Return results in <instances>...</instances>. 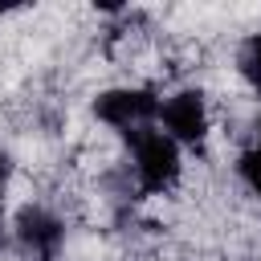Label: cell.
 <instances>
[{"label":"cell","instance_id":"6da1fadb","mask_svg":"<svg viewBox=\"0 0 261 261\" xmlns=\"http://www.w3.org/2000/svg\"><path fill=\"white\" fill-rule=\"evenodd\" d=\"M130 143H135V159H139V179L147 192H163L175 175H179V151H175V139H167L163 130H130Z\"/></svg>","mask_w":261,"mask_h":261},{"label":"cell","instance_id":"7a4b0ae2","mask_svg":"<svg viewBox=\"0 0 261 261\" xmlns=\"http://www.w3.org/2000/svg\"><path fill=\"white\" fill-rule=\"evenodd\" d=\"M155 110H159V102L151 90H106L94 102V114L122 130H143L155 118Z\"/></svg>","mask_w":261,"mask_h":261},{"label":"cell","instance_id":"3957f363","mask_svg":"<svg viewBox=\"0 0 261 261\" xmlns=\"http://www.w3.org/2000/svg\"><path fill=\"white\" fill-rule=\"evenodd\" d=\"M163 126H167V139H184V143H196L204 130H208V114H204V98L196 90H184L175 98L163 102Z\"/></svg>","mask_w":261,"mask_h":261},{"label":"cell","instance_id":"277c9868","mask_svg":"<svg viewBox=\"0 0 261 261\" xmlns=\"http://www.w3.org/2000/svg\"><path fill=\"white\" fill-rule=\"evenodd\" d=\"M16 232H20V241L37 253V257H53L57 253V245H61V220L57 216H49L45 208H24L20 212V220H16Z\"/></svg>","mask_w":261,"mask_h":261},{"label":"cell","instance_id":"5b68a950","mask_svg":"<svg viewBox=\"0 0 261 261\" xmlns=\"http://www.w3.org/2000/svg\"><path fill=\"white\" fill-rule=\"evenodd\" d=\"M237 171H241V179L261 196V147H249L245 155H241V163H237Z\"/></svg>","mask_w":261,"mask_h":261},{"label":"cell","instance_id":"8992f818","mask_svg":"<svg viewBox=\"0 0 261 261\" xmlns=\"http://www.w3.org/2000/svg\"><path fill=\"white\" fill-rule=\"evenodd\" d=\"M241 73H245L253 86H261V33L249 37V45H245V53H241Z\"/></svg>","mask_w":261,"mask_h":261},{"label":"cell","instance_id":"52a82bcc","mask_svg":"<svg viewBox=\"0 0 261 261\" xmlns=\"http://www.w3.org/2000/svg\"><path fill=\"white\" fill-rule=\"evenodd\" d=\"M4 175H8V159L0 155V184H4Z\"/></svg>","mask_w":261,"mask_h":261},{"label":"cell","instance_id":"ba28073f","mask_svg":"<svg viewBox=\"0 0 261 261\" xmlns=\"http://www.w3.org/2000/svg\"><path fill=\"white\" fill-rule=\"evenodd\" d=\"M257 130H261V118H257Z\"/></svg>","mask_w":261,"mask_h":261}]
</instances>
